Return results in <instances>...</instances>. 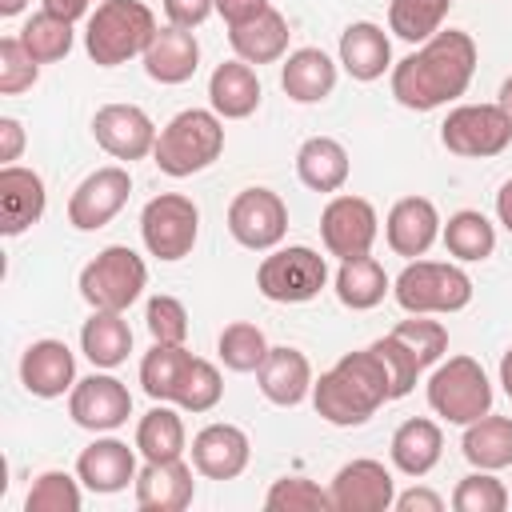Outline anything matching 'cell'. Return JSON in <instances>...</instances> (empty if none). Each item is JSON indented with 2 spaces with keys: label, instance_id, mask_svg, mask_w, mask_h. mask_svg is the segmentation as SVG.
Masks as SVG:
<instances>
[{
  "label": "cell",
  "instance_id": "obj_1",
  "mask_svg": "<svg viewBox=\"0 0 512 512\" xmlns=\"http://www.w3.org/2000/svg\"><path fill=\"white\" fill-rule=\"evenodd\" d=\"M476 40L460 28H440L400 64H392V96L408 112H432L468 92L476 76Z\"/></svg>",
  "mask_w": 512,
  "mask_h": 512
},
{
  "label": "cell",
  "instance_id": "obj_2",
  "mask_svg": "<svg viewBox=\"0 0 512 512\" xmlns=\"http://www.w3.org/2000/svg\"><path fill=\"white\" fill-rule=\"evenodd\" d=\"M388 400V368L372 348L344 352L328 372H320V380H312V408L320 420L336 428H356L372 420Z\"/></svg>",
  "mask_w": 512,
  "mask_h": 512
},
{
  "label": "cell",
  "instance_id": "obj_3",
  "mask_svg": "<svg viewBox=\"0 0 512 512\" xmlns=\"http://www.w3.org/2000/svg\"><path fill=\"white\" fill-rule=\"evenodd\" d=\"M156 36V16L144 0H100L84 28V52L100 68L128 64L144 56Z\"/></svg>",
  "mask_w": 512,
  "mask_h": 512
},
{
  "label": "cell",
  "instance_id": "obj_4",
  "mask_svg": "<svg viewBox=\"0 0 512 512\" xmlns=\"http://www.w3.org/2000/svg\"><path fill=\"white\" fill-rule=\"evenodd\" d=\"M220 152H224V120L212 108H184L160 128L152 160L164 176L184 180L192 172H204Z\"/></svg>",
  "mask_w": 512,
  "mask_h": 512
},
{
  "label": "cell",
  "instance_id": "obj_5",
  "mask_svg": "<svg viewBox=\"0 0 512 512\" xmlns=\"http://www.w3.org/2000/svg\"><path fill=\"white\" fill-rule=\"evenodd\" d=\"M392 296L408 316H448L472 304V276L448 260H408L392 280Z\"/></svg>",
  "mask_w": 512,
  "mask_h": 512
},
{
  "label": "cell",
  "instance_id": "obj_6",
  "mask_svg": "<svg viewBox=\"0 0 512 512\" xmlns=\"http://www.w3.org/2000/svg\"><path fill=\"white\" fill-rule=\"evenodd\" d=\"M148 284V264L128 244L100 248L80 268V296L100 312H128Z\"/></svg>",
  "mask_w": 512,
  "mask_h": 512
},
{
  "label": "cell",
  "instance_id": "obj_7",
  "mask_svg": "<svg viewBox=\"0 0 512 512\" xmlns=\"http://www.w3.org/2000/svg\"><path fill=\"white\" fill-rule=\"evenodd\" d=\"M428 408L444 416L448 424H472L484 412H492V384L480 360L472 356H448L428 376Z\"/></svg>",
  "mask_w": 512,
  "mask_h": 512
},
{
  "label": "cell",
  "instance_id": "obj_8",
  "mask_svg": "<svg viewBox=\"0 0 512 512\" xmlns=\"http://www.w3.org/2000/svg\"><path fill=\"white\" fill-rule=\"evenodd\" d=\"M328 284V264L308 244L272 248L256 268V288L272 304H308Z\"/></svg>",
  "mask_w": 512,
  "mask_h": 512
},
{
  "label": "cell",
  "instance_id": "obj_9",
  "mask_svg": "<svg viewBox=\"0 0 512 512\" xmlns=\"http://www.w3.org/2000/svg\"><path fill=\"white\" fill-rule=\"evenodd\" d=\"M140 236L156 260H184L200 236V208L184 192H160L140 212Z\"/></svg>",
  "mask_w": 512,
  "mask_h": 512
},
{
  "label": "cell",
  "instance_id": "obj_10",
  "mask_svg": "<svg viewBox=\"0 0 512 512\" xmlns=\"http://www.w3.org/2000/svg\"><path fill=\"white\" fill-rule=\"evenodd\" d=\"M440 144L452 156L488 160L512 144V120L500 104H460L440 124Z\"/></svg>",
  "mask_w": 512,
  "mask_h": 512
},
{
  "label": "cell",
  "instance_id": "obj_11",
  "mask_svg": "<svg viewBox=\"0 0 512 512\" xmlns=\"http://www.w3.org/2000/svg\"><path fill=\"white\" fill-rule=\"evenodd\" d=\"M228 232L248 252H272L288 232V204L272 188H244L228 204Z\"/></svg>",
  "mask_w": 512,
  "mask_h": 512
},
{
  "label": "cell",
  "instance_id": "obj_12",
  "mask_svg": "<svg viewBox=\"0 0 512 512\" xmlns=\"http://www.w3.org/2000/svg\"><path fill=\"white\" fill-rule=\"evenodd\" d=\"M380 232V216L364 196H332L320 212V240L328 248V256L336 260H352V256H368Z\"/></svg>",
  "mask_w": 512,
  "mask_h": 512
},
{
  "label": "cell",
  "instance_id": "obj_13",
  "mask_svg": "<svg viewBox=\"0 0 512 512\" xmlns=\"http://www.w3.org/2000/svg\"><path fill=\"white\" fill-rule=\"evenodd\" d=\"M128 196H132V176H128V168L104 164V168L88 172V176L76 184V192L68 196V224H72L76 232H96V228H104L108 220H116V212L128 204Z\"/></svg>",
  "mask_w": 512,
  "mask_h": 512
},
{
  "label": "cell",
  "instance_id": "obj_14",
  "mask_svg": "<svg viewBox=\"0 0 512 512\" xmlns=\"http://www.w3.org/2000/svg\"><path fill=\"white\" fill-rule=\"evenodd\" d=\"M68 416H72V424H80L88 432H116L132 416V392L124 388V380H116L108 372H92L72 384Z\"/></svg>",
  "mask_w": 512,
  "mask_h": 512
},
{
  "label": "cell",
  "instance_id": "obj_15",
  "mask_svg": "<svg viewBox=\"0 0 512 512\" xmlns=\"http://www.w3.org/2000/svg\"><path fill=\"white\" fill-rule=\"evenodd\" d=\"M92 136H96V144H100L108 156L132 164V160L152 156L160 132H156L152 116H148L140 104H104V108H96V116H92Z\"/></svg>",
  "mask_w": 512,
  "mask_h": 512
},
{
  "label": "cell",
  "instance_id": "obj_16",
  "mask_svg": "<svg viewBox=\"0 0 512 512\" xmlns=\"http://www.w3.org/2000/svg\"><path fill=\"white\" fill-rule=\"evenodd\" d=\"M328 492H332V512H388L396 500L392 472L372 456L348 460L332 476Z\"/></svg>",
  "mask_w": 512,
  "mask_h": 512
},
{
  "label": "cell",
  "instance_id": "obj_17",
  "mask_svg": "<svg viewBox=\"0 0 512 512\" xmlns=\"http://www.w3.org/2000/svg\"><path fill=\"white\" fill-rule=\"evenodd\" d=\"M248 456H252L248 432L228 420L204 424L192 436V468L208 480H236L248 468Z\"/></svg>",
  "mask_w": 512,
  "mask_h": 512
},
{
  "label": "cell",
  "instance_id": "obj_18",
  "mask_svg": "<svg viewBox=\"0 0 512 512\" xmlns=\"http://www.w3.org/2000/svg\"><path fill=\"white\" fill-rule=\"evenodd\" d=\"M440 212L428 196H404L388 208V220H384V240L396 256H408V260H420L436 236H440Z\"/></svg>",
  "mask_w": 512,
  "mask_h": 512
},
{
  "label": "cell",
  "instance_id": "obj_19",
  "mask_svg": "<svg viewBox=\"0 0 512 512\" xmlns=\"http://www.w3.org/2000/svg\"><path fill=\"white\" fill-rule=\"evenodd\" d=\"M20 384L40 400H56V396L72 392V384H76L72 348L64 340H32L20 356Z\"/></svg>",
  "mask_w": 512,
  "mask_h": 512
},
{
  "label": "cell",
  "instance_id": "obj_20",
  "mask_svg": "<svg viewBox=\"0 0 512 512\" xmlns=\"http://www.w3.org/2000/svg\"><path fill=\"white\" fill-rule=\"evenodd\" d=\"M76 476L88 492L112 496L136 484V452L116 440V436H96L80 456H76Z\"/></svg>",
  "mask_w": 512,
  "mask_h": 512
},
{
  "label": "cell",
  "instance_id": "obj_21",
  "mask_svg": "<svg viewBox=\"0 0 512 512\" xmlns=\"http://www.w3.org/2000/svg\"><path fill=\"white\" fill-rule=\"evenodd\" d=\"M44 204H48V192H44L40 172L20 168V164L0 168V232L4 236L28 232L44 216Z\"/></svg>",
  "mask_w": 512,
  "mask_h": 512
},
{
  "label": "cell",
  "instance_id": "obj_22",
  "mask_svg": "<svg viewBox=\"0 0 512 512\" xmlns=\"http://www.w3.org/2000/svg\"><path fill=\"white\" fill-rule=\"evenodd\" d=\"M196 480H192V464L176 460H148L136 472V504L144 512H184L192 504Z\"/></svg>",
  "mask_w": 512,
  "mask_h": 512
},
{
  "label": "cell",
  "instance_id": "obj_23",
  "mask_svg": "<svg viewBox=\"0 0 512 512\" xmlns=\"http://www.w3.org/2000/svg\"><path fill=\"white\" fill-rule=\"evenodd\" d=\"M340 68L360 80V84H372L380 80L388 68H392V40L380 24L372 20H356L340 32Z\"/></svg>",
  "mask_w": 512,
  "mask_h": 512
},
{
  "label": "cell",
  "instance_id": "obj_24",
  "mask_svg": "<svg viewBox=\"0 0 512 512\" xmlns=\"http://www.w3.org/2000/svg\"><path fill=\"white\" fill-rule=\"evenodd\" d=\"M140 60H144V72L156 84H184L200 68V44L188 28L164 24V28H156V36H152V44Z\"/></svg>",
  "mask_w": 512,
  "mask_h": 512
},
{
  "label": "cell",
  "instance_id": "obj_25",
  "mask_svg": "<svg viewBox=\"0 0 512 512\" xmlns=\"http://www.w3.org/2000/svg\"><path fill=\"white\" fill-rule=\"evenodd\" d=\"M256 384L264 400L280 408H296L304 396H312V364L300 348H268V360L256 368Z\"/></svg>",
  "mask_w": 512,
  "mask_h": 512
},
{
  "label": "cell",
  "instance_id": "obj_26",
  "mask_svg": "<svg viewBox=\"0 0 512 512\" xmlns=\"http://www.w3.org/2000/svg\"><path fill=\"white\" fill-rule=\"evenodd\" d=\"M440 452H444V432H440V424L428 420V416H408V420L392 432V440H388V456H392L396 472L416 476V480L428 476V472L440 464Z\"/></svg>",
  "mask_w": 512,
  "mask_h": 512
},
{
  "label": "cell",
  "instance_id": "obj_27",
  "mask_svg": "<svg viewBox=\"0 0 512 512\" xmlns=\"http://www.w3.org/2000/svg\"><path fill=\"white\" fill-rule=\"evenodd\" d=\"M208 104L220 120H244L260 108V80L256 68L244 60H224L208 76Z\"/></svg>",
  "mask_w": 512,
  "mask_h": 512
},
{
  "label": "cell",
  "instance_id": "obj_28",
  "mask_svg": "<svg viewBox=\"0 0 512 512\" xmlns=\"http://www.w3.org/2000/svg\"><path fill=\"white\" fill-rule=\"evenodd\" d=\"M280 88L296 104H320L336 88V60L324 48H296L280 68Z\"/></svg>",
  "mask_w": 512,
  "mask_h": 512
},
{
  "label": "cell",
  "instance_id": "obj_29",
  "mask_svg": "<svg viewBox=\"0 0 512 512\" xmlns=\"http://www.w3.org/2000/svg\"><path fill=\"white\" fill-rule=\"evenodd\" d=\"M228 44L236 52V60L244 64H272L288 52V20L276 8H264L260 16L228 28Z\"/></svg>",
  "mask_w": 512,
  "mask_h": 512
},
{
  "label": "cell",
  "instance_id": "obj_30",
  "mask_svg": "<svg viewBox=\"0 0 512 512\" xmlns=\"http://www.w3.org/2000/svg\"><path fill=\"white\" fill-rule=\"evenodd\" d=\"M348 148L336 136H308L296 148V176L312 192H340L348 180Z\"/></svg>",
  "mask_w": 512,
  "mask_h": 512
},
{
  "label": "cell",
  "instance_id": "obj_31",
  "mask_svg": "<svg viewBox=\"0 0 512 512\" xmlns=\"http://www.w3.org/2000/svg\"><path fill=\"white\" fill-rule=\"evenodd\" d=\"M460 452L472 468H484V472H500L512 464V416H492L484 412L480 420L464 424V436H460Z\"/></svg>",
  "mask_w": 512,
  "mask_h": 512
},
{
  "label": "cell",
  "instance_id": "obj_32",
  "mask_svg": "<svg viewBox=\"0 0 512 512\" xmlns=\"http://www.w3.org/2000/svg\"><path fill=\"white\" fill-rule=\"evenodd\" d=\"M392 292V280L384 272V264L368 252V256H352V260H340L336 268V300L352 312H368L376 308L384 296Z\"/></svg>",
  "mask_w": 512,
  "mask_h": 512
},
{
  "label": "cell",
  "instance_id": "obj_33",
  "mask_svg": "<svg viewBox=\"0 0 512 512\" xmlns=\"http://www.w3.org/2000/svg\"><path fill=\"white\" fill-rule=\"evenodd\" d=\"M80 348L96 368H120L132 352V328L124 320V312L92 308V316L80 328Z\"/></svg>",
  "mask_w": 512,
  "mask_h": 512
},
{
  "label": "cell",
  "instance_id": "obj_34",
  "mask_svg": "<svg viewBox=\"0 0 512 512\" xmlns=\"http://www.w3.org/2000/svg\"><path fill=\"white\" fill-rule=\"evenodd\" d=\"M184 444H188V432H184L180 412L156 400V408H148L136 424V452L144 460H176L184 456Z\"/></svg>",
  "mask_w": 512,
  "mask_h": 512
},
{
  "label": "cell",
  "instance_id": "obj_35",
  "mask_svg": "<svg viewBox=\"0 0 512 512\" xmlns=\"http://www.w3.org/2000/svg\"><path fill=\"white\" fill-rule=\"evenodd\" d=\"M444 236V248L448 256L464 260V264H476V260H488L496 252V224L476 212V208H460L448 216V224L440 228Z\"/></svg>",
  "mask_w": 512,
  "mask_h": 512
},
{
  "label": "cell",
  "instance_id": "obj_36",
  "mask_svg": "<svg viewBox=\"0 0 512 512\" xmlns=\"http://www.w3.org/2000/svg\"><path fill=\"white\" fill-rule=\"evenodd\" d=\"M188 364H192V352H188L184 344H156V340H152V348H148L144 360H140V388H144L152 400L172 404L176 392H180V380H184Z\"/></svg>",
  "mask_w": 512,
  "mask_h": 512
},
{
  "label": "cell",
  "instance_id": "obj_37",
  "mask_svg": "<svg viewBox=\"0 0 512 512\" xmlns=\"http://www.w3.org/2000/svg\"><path fill=\"white\" fill-rule=\"evenodd\" d=\"M452 0H388V32L408 44H424L440 32Z\"/></svg>",
  "mask_w": 512,
  "mask_h": 512
},
{
  "label": "cell",
  "instance_id": "obj_38",
  "mask_svg": "<svg viewBox=\"0 0 512 512\" xmlns=\"http://www.w3.org/2000/svg\"><path fill=\"white\" fill-rule=\"evenodd\" d=\"M16 36H20V44L28 48V56L36 64H52V60H64L72 52V24L44 12V8L36 16H28Z\"/></svg>",
  "mask_w": 512,
  "mask_h": 512
},
{
  "label": "cell",
  "instance_id": "obj_39",
  "mask_svg": "<svg viewBox=\"0 0 512 512\" xmlns=\"http://www.w3.org/2000/svg\"><path fill=\"white\" fill-rule=\"evenodd\" d=\"M216 352H220L224 368H232V372H256L268 360V340H264V332L252 320H232L220 332Z\"/></svg>",
  "mask_w": 512,
  "mask_h": 512
},
{
  "label": "cell",
  "instance_id": "obj_40",
  "mask_svg": "<svg viewBox=\"0 0 512 512\" xmlns=\"http://www.w3.org/2000/svg\"><path fill=\"white\" fill-rule=\"evenodd\" d=\"M268 512H332V492L308 476H280L264 492Z\"/></svg>",
  "mask_w": 512,
  "mask_h": 512
},
{
  "label": "cell",
  "instance_id": "obj_41",
  "mask_svg": "<svg viewBox=\"0 0 512 512\" xmlns=\"http://www.w3.org/2000/svg\"><path fill=\"white\" fill-rule=\"evenodd\" d=\"M220 396H224L220 368L212 360H204V356H192V364H188V372H184L180 392H176L172 404L184 408V412H212L220 404Z\"/></svg>",
  "mask_w": 512,
  "mask_h": 512
},
{
  "label": "cell",
  "instance_id": "obj_42",
  "mask_svg": "<svg viewBox=\"0 0 512 512\" xmlns=\"http://www.w3.org/2000/svg\"><path fill=\"white\" fill-rule=\"evenodd\" d=\"M80 504V476L72 480L68 472H40L24 496V512H80Z\"/></svg>",
  "mask_w": 512,
  "mask_h": 512
},
{
  "label": "cell",
  "instance_id": "obj_43",
  "mask_svg": "<svg viewBox=\"0 0 512 512\" xmlns=\"http://www.w3.org/2000/svg\"><path fill=\"white\" fill-rule=\"evenodd\" d=\"M508 504H512L508 488L492 472H484V468H476L472 476H464L452 488V508L456 512H504Z\"/></svg>",
  "mask_w": 512,
  "mask_h": 512
},
{
  "label": "cell",
  "instance_id": "obj_44",
  "mask_svg": "<svg viewBox=\"0 0 512 512\" xmlns=\"http://www.w3.org/2000/svg\"><path fill=\"white\" fill-rule=\"evenodd\" d=\"M392 336H396L400 344H408L424 368L440 364V360H444V352H448V328H444L440 320L412 316V320H400V324L392 328Z\"/></svg>",
  "mask_w": 512,
  "mask_h": 512
},
{
  "label": "cell",
  "instance_id": "obj_45",
  "mask_svg": "<svg viewBox=\"0 0 512 512\" xmlns=\"http://www.w3.org/2000/svg\"><path fill=\"white\" fill-rule=\"evenodd\" d=\"M372 352L384 360V368H388V384H392V400H400V396H408L412 388H416V380H420V372H424V364L416 360V352L408 348V344H400L392 332L388 336H380L376 344H372Z\"/></svg>",
  "mask_w": 512,
  "mask_h": 512
},
{
  "label": "cell",
  "instance_id": "obj_46",
  "mask_svg": "<svg viewBox=\"0 0 512 512\" xmlns=\"http://www.w3.org/2000/svg\"><path fill=\"white\" fill-rule=\"evenodd\" d=\"M40 80V64L28 56V48L20 44V36H4L0 40V92L16 96L24 88H32Z\"/></svg>",
  "mask_w": 512,
  "mask_h": 512
},
{
  "label": "cell",
  "instance_id": "obj_47",
  "mask_svg": "<svg viewBox=\"0 0 512 512\" xmlns=\"http://www.w3.org/2000/svg\"><path fill=\"white\" fill-rule=\"evenodd\" d=\"M144 320H148V332L156 344H184L188 340V308L176 300V296H152L148 308H144Z\"/></svg>",
  "mask_w": 512,
  "mask_h": 512
},
{
  "label": "cell",
  "instance_id": "obj_48",
  "mask_svg": "<svg viewBox=\"0 0 512 512\" xmlns=\"http://www.w3.org/2000/svg\"><path fill=\"white\" fill-rule=\"evenodd\" d=\"M216 12V0H164V16H168V24H176V28H200L208 16Z\"/></svg>",
  "mask_w": 512,
  "mask_h": 512
},
{
  "label": "cell",
  "instance_id": "obj_49",
  "mask_svg": "<svg viewBox=\"0 0 512 512\" xmlns=\"http://www.w3.org/2000/svg\"><path fill=\"white\" fill-rule=\"evenodd\" d=\"M24 152V124L16 116H0V160L16 164Z\"/></svg>",
  "mask_w": 512,
  "mask_h": 512
},
{
  "label": "cell",
  "instance_id": "obj_50",
  "mask_svg": "<svg viewBox=\"0 0 512 512\" xmlns=\"http://www.w3.org/2000/svg\"><path fill=\"white\" fill-rule=\"evenodd\" d=\"M392 508H400V512H444V500L432 492V488H408V492H400L396 500H392Z\"/></svg>",
  "mask_w": 512,
  "mask_h": 512
},
{
  "label": "cell",
  "instance_id": "obj_51",
  "mask_svg": "<svg viewBox=\"0 0 512 512\" xmlns=\"http://www.w3.org/2000/svg\"><path fill=\"white\" fill-rule=\"evenodd\" d=\"M264 8H272V4H268V0H216V12H220V20H224L228 28H236V24L252 20V16H260Z\"/></svg>",
  "mask_w": 512,
  "mask_h": 512
},
{
  "label": "cell",
  "instance_id": "obj_52",
  "mask_svg": "<svg viewBox=\"0 0 512 512\" xmlns=\"http://www.w3.org/2000/svg\"><path fill=\"white\" fill-rule=\"evenodd\" d=\"M496 220L512 232V180H504L500 192H496Z\"/></svg>",
  "mask_w": 512,
  "mask_h": 512
},
{
  "label": "cell",
  "instance_id": "obj_53",
  "mask_svg": "<svg viewBox=\"0 0 512 512\" xmlns=\"http://www.w3.org/2000/svg\"><path fill=\"white\" fill-rule=\"evenodd\" d=\"M500 384H504V392H508V400H512V348L500 356Z\"/></svg>",
  "mask_w": 512,
  "mask_h": 512
},
{
  "label": "cell",
  "instance_id": "obj_54",
  "mask_svg": "<svg viewBox=\"0 0 512 512\" xmlns=\"http://www.w3.org/2000/svg\"><path fill=\"white\" fill-rule=\"evenodd\" d=\"M496 104H500V108L508 112V120H512V76L500 84V96H496Z\"/></svg>",
  "mask_w": 512,
  "mask_h": 512
},
{
  "label": "cell",
  "instance_id": "obj_55",
  "mask_svg": "<svg viewBox=\"0 0 512 512\" xmlns=\"http://www.w3.org/2000/svg\"><path fill=\"white\" fill-rule=\"evenodd\" d=\"M28 0H0V16H20Z\"/></svg>",
  "mask_w": 512,
  "mask_h": 512
}]
</instances>
